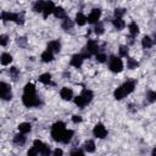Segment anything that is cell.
I'll list each match as a JSON object with an SVG mask.
<instances>
[{
    "instance_id": "cell-30",
    "label": "cell",
    "mask_w": 156,
    "mask_h": 156,
    "mask_svg": "<svg viewBox=\"0 0 156 156\" xmlns=\"http://www.w3.org/2000/svg\"><path fill=\"white\" fill-rule=\"evenodd\" d=\"M72 27H73V22H72L69 18L65 17L63 23H62V28H63L65 30H68V29H72Z\"/></svg>"
},
{
    "instance_id": "cell-8",
    "label": "cell",
    "mask_w": 156,
    "mask_h": 156,
    "mask_svg": "<svg viewBox=\"0 0 156 156\" xmlns=\"http://www.w3.org/2000/svg\"><path fill=\"white\" fill-rule=\"evenodd\" d=\"M100 16H101V10L100 9H94L89 13V16L87 17V21H88V23H96L100 20Z\"/></svg>"
},
{
    "instance_id": "cell-32",
    "label": "cell",
    "mask_w": 156,
    "mask_h": 156,
    "mask_svg": "<svg viewBox=\"0 0 156 156\" xmlns=\"http://www.w3.org/2000/svg\"><path fill=\"white\" fill-rule=\"evenodd\" d=\"M139 66V63L136 62V60H134V58H128V61H127V67L129 68V69H134V68H136Z\"/></svg>"
},
{
    "instance_id": "cell-40",
    "label": "cell",
    "mask_w": 156,
    "mask_h": 156,
    "mask_svg": "<svg viewBox=\"0 0 156 156\" xmlns=\"http://www.w3.org/2000/svg\"><path fill=\"white\" fill-rule=\"evenodd\" d=\"M38 152H39V151H38V150H37V149H35V147L33 146V149H30V150H28V152H27V154H28L29 156H34V155H37Z\"/></svg>"
},
{
    "instance_id": "cell-1",
    "label": "cell",
    "mask_w": 156,
    "mask_h": 156,
    "mask_svg": "<svg viewBox=\"0 0 156 156\" xmlns=\"http://www.w3.org/2000/svg\"><path fill=\"white\" fill-rule=\"evenodd\" d=\"M135 83L134 82H126L124 84H122L119 88H117L113 93V96L116 100H122L124 96H127L128 94H130L134 90Z\"/></svg>"
},
{
    "instance_id": "cell-42",
    "label": "cell",
    "mask_w": 156,
    "mask_h": 156,
    "mask_svg": "<svg viewBox=\"0 0 156 156\" xmlns=\"http://www.w3.org/2000/svg\"><path fill=\"white\" fill-rule=\"evenodd\" d=\"M63 154V151L61 150V149H56L55 151H54V155H56V156H60V155H62Z\"/></svg>"
},
{
    "instance_id": "cell-21",
    "label": "cell",
    "mask_w": 156,
    "mask_h": 156,
    "mask_svg": "<svg viewBox=\"0 0 156 156\" xmlns=\"http://www.w3.org/2000/svg\"><path fill=\"white\" fill-rule=\"evenodd\" d=\"M112 24H113V27H115L117 30H121V29L124 28V21H123L122 18H115L113 22H112Z\"/></svg>"
},
{
    "instance_id": "cell-20",
    "label": "cell",
    "mask_w": 156,
    "mask_h": 156,
    "mask_svg": "<svg viewBox=\"0 0 156 156\" xmlns=\"http://www.w3.org/2000/svg\"><path fill=\"white\" fill-rule=\"evenodd\" d=\"M54 15H55V17H57V18H65V17H66V12H65V10H63L61 6H56V7H55Z\"/></svg>"
},
{
    "instance_id": "cell-17",
    "label": "cell",
    "mask_w": 156,
    "mask_h": 156,
    "mask_svg": "<svg viewBox=\"0 0 156 156\" xmlns=\"http://www.w3.org/2000/svg\"><path fill=\"white\" fill-rule=\"evenodd\" d=\"M23 134H24V133H21V134H16V135H15V138H13V143H15L16 145L22 146V145L26 143V136H24Z\"/></svg>"
},
{
    "instance_id": "cell-26",
    "label": "cell",
    "mask_w": 156,
    "mask_h": 156,
    "mask_svg": "<svg viewBox=\"0 0 156 156\" xmlns=\"http://www.w3.org/2000/svg\"><path fill=\"white\" fill-rule=\"evenodd\" d=\"M39 82H41L43 84H49L51 82V74L50 73H43L39 77Z\"/></svg>"
},
{
    "instance_id": "cell-10",
    "label": "cell",
    "mask_w": 156,
    "mask_h": 156,
    "mask_svg": "<svg viewBox=\"0 0 156 156\" xmlns=\"http://www.w3.org/2000/svg\"><path fill=\"white\" fill-rule=\"evenodd\" d=\"M83 60H84V57H83V55H82V54L73 55V56H72V58H71V65L78 68V67H80V66H82Z\"/></svg>"
},
{
    "instance_id": "cell-3",
    "label": "cell",
    "mask_w": 156,
    "mask_h": 156,
    "mask_svg": "<svg viewBox=\"0 0 156 156\" xmlns=\"http://www.w3.org/2000/svg\"><path fill=\"white\" fill-rule=\"evenodd\" d=\"M22 101H23V105L27 107H33V106L40 105V100L37 98L35 94H23Z\"/></svg>"
},
{
    "instance_id": "cell-22",
    "label": "cell",
    "mask_w": 156,
    "mask_h": 156,
    "mask_svg": "<svg viewBox=\"0 0 156 156\" xmlns=\"http://www.w3.org/2000/svg\"><path fill=\"white\" fill-rule=\"evenodd\" d=\"M11 61H12V56H11L10 54L4 52V54L1 55V65H4V66L10 65V63H11Z\"/></svg>"
},
{
    "instance_id": "cell-2",
    "label": "cell",
    "mask_w": 156,
    "mask_h": 156,
    "mask_svg": "<svg viewBox=\"0 0 156 156\" xmlns=\"http://www.w3.org/2000/svg\"><path fill=\"white\" fill-rule=\"evenodd\" d=\"M65 123L63 122H56L52 128H51V136L55 141H62V138H63V134H65Z\"/></svg>"
},
{
    "instance_id": "cell-14",
    "label": "cell",
    "mask_w": 156,
    "mask_h": 156,
    "mask_svg": "<svg viewBox=\"0 0 156 156\" xmlns=\"http://www.w3.org/2000/svg\"><path fill=\"white\" fill-rule=\"evenodd\" d=\"M41 60L44 62H51L54 60V52H51L50 50H45L43 54H41Z\"/></svg>"
},
{
    "instance_id": "cell-12",
    "label": "cell",
    "mask_w": 156,
    "mask_h": 156,
    "mask_svg": "<svg viewBox=\"0 0 156 156\" xmlns=\"http://www.w3.org/2000/svg\"><path fill=\"white\" fill-rule=\"evenodd\" d=\"M60 95H61V98H62L63 100H71V99L73 98V93H72V90H71L69 88H66V87L61 89Z\"/></svg>"
},
{
    "instance_id": "cell-24",
    "label": "cell",
    "mask_w": 156,
    "mask_h": 156,
    "mask_svg": "<svg viewBox=\"0 0 156 156\" xmlns=\"http://www.w3.org/2000/svg\"><path fill=\"white\" fill-rule=\"evenodd\" d=\"M72 136H73V130H71V129H66V130H65V134H63V138H62V143L67 144L68 141H71Z\"/></svg>"
},
{
    "instance_id": "cell-5",
    "label": "cell",
    "mask_w": 156,
    "mask_h": 156,
    "mask_svg": "<svg viewBox=\"0 0 156 156\" xmlns=\"http://www.w3.org/2000/svg\"><path fill=\"white\" fill-rule=\"evenodd\" d=\"M0 96L4 100H11L12 98V93H11V88L10 85H7L5 82L0 83Z\"/></svg>"
},
{
    "instance_id": "cell-37",
    "label": "cell",
    "mask_w": 156,
    "mask_h": 156,
    "mask_svg": "<svg viewBox=\"0 0 156 156\" xmlns=\"http://www.w3.org/2000/svg\"><path fill=\"white\" fill-rule=\"evenodd\" d=\"M119 55H121V56H127V55H128V48L124 46V45L119 46Z\"/></svg>"
},
{
    "instance_id": "cell-9",
    "label": "cell",
    "mask_w": 156,
    "mask_h": 156,
    "mask_svg": "<svg viewBox=\"0 0 156 156\" xmlns=\"http://www.w3.org/2000/svg\"><path fill=\"white\" fill-rule=\"evenodd\" d=\"M85 50H87L88 52H90L91 55H93V54H98V51H99V44H98L95 40H89L88 44H87Z\"/></svg>"
},
{
    "instance_id": "cell-16",
    "label": "cell",
    "mask_w": 156,
    "mask_h": 156,
    "mask_svg": "<svg viewBox=\"0 0 156 156\" xmlns=\"http://www.w3.org/2000/svg\"><path fill=\"white\" fill-rule=\"evenodd\" d=\"M17 13H11V12H2L1 13V20L2 21H16Z\"/></svg>"
},
{
    "instance_id": "cell-34",
    "label": "cell",
    "mask_w": 156,
    "mask_h": 156,
    "mask_svg": "<svg viewBox=\"0 0 156 156\" xmlns=\"http://www.w3.org/2000/svg\"><path fill=\"white\" fill-rule=\"evenodd\" d=\"M124 13H126V10L124 9H116L115 10V17L116 18H122Z\"/></svg>"
},
{
    "instance_id": "cell-38",
    "label": "cell",
    "mask_w": 156,
    "mask_h": 156,
    "mask_svg": "<svg viewBox=\"0 0 156 156\" xmlns=\"http://www.w3.org/2000/svg\"><path fill=\"white\" fill-rule=\"evenodd\" d=\"M96 61L98 62H105L106 61V55L105 54H96Z\"/></svg>"
},
{
    "instance_id": "cell-23",
    "label": "cell",
    "mask_w": 156,
    "mask_h": 156,
    "mask_svg": "<svg viewBox=\"0 0 156 156\" xmlns=\"http://www.w3.org/2000/svg\"><path fill=\"white\" fill-rule=\"evenodd\" d=\"M74 104H76L78 107H84L88 102L85 101V99H84L82 95H78V96H76V98H74Z\"/></svg>"
},
{
    "instance_id": "cell-35",
    "label": "cell",
    "mask_w": 156,
    "mask_h": 156,
    "mask_svg": "<svg viewBox=\"0 0 156 156\" xmlns=\"http://www.w3.org/2000/svg\"><path fill=\"white\" fill-rule=\"evenodd\" d=\"M146 98L150 102H155L156 101V91H147Z\"/></svg>"
},
{
    "instance_id": "cell-13",
    "label": "cell",
    "mask_w": 156,
    "mask_h": 156,
    "mask_svg": "<svg viewBox=\"0 0 156 156\" xmlns=\"http://www.w3.org/2000/svg\"><path fill=\"white\" fill-rule=\"evenodd\" d=\"M48 50H50L51 52H58L61 50V44L60 41L57 40H54V41H50L48 44Z\"/></svg>"
},
{
    "instance_id": "cell-18",
    "label": "cell",
    "mask_w": 156,
    "mask_h": 156,
    "mask_svg": "<svg viewBox=\"0 0 156 156\" xmlns=\"http://www.w3.org/2000/svg\"><path fill=\"white\" fill-rule=\"evenodd\" d=\"M87 22H88V21H87V17H85L82 12H78V13L76 15V23H77L78 26H84Z\"/></svg>"
},
{
    "instance_id": "cell-28",
    "label": "cell",
    "mask_w": 156,
    "mask_h": 156,
    "mask_svg": "<svg viewBox=\"0 0 156 156\" xmlns=\"http://www.w3.org/2000/svg\"><path fill=\"white\" fill-rule=\"evenodd\" d=\"M84 99H85V101L87 102H90L91 101V99H93V91L91 90H88V89H84L83 91H82V94H80Z\"/></svg>"
},
{
    "instance_id": "cell-25",
    "label": "cell",
    "mask_w": 156,
    "mask_h": 156,
    "mask_svg": "<svg viewBox=\"0 0 156 156\" xmlns=\"http://www.w3.org/2000/svg\"><path fill=\"white\" fill-rule=\"evenodd\" d=\"M84 149H85V151H88V152H94V151H95V143H94L93 140L85 141Z\"/></svg>"
},
{
    "instance_id": "cell-29",
    "label": "cell",
    "mask_w": 156,
    "mask_h": 156,
    "mask_svg": "<svg viewBox=\"0 0 156 156\" xmlns=\"http://www.w3.org/2000/svg\"><path fill=\"white\" fill-rule=\"evenodd\" d=\"M141 45H143V48H145V49L151 48V46H152V39H151L150 37H144L143 40H141Z\"/></svg>"
},
{
    "instance_id": "cell-11",
    "label": "cell",
    "mask_w": 156,
    "mask_h": 156,
    "mask_svg": "<svg viewBox=\"0 0 156 156\" xmlns=\"http://www.w3.org/2000/svg\"><path fill=\"white\" fill-rule=\"evenodd\" d=\"M54 10H55V6L51 1H46L45 2V6H44V10H43V16L44 18H46L50 13H54Z\"/></svg>"
},
{
    "instance_id": "cell-33",
    "label": "cell",
    "mask_w": 156,
    "mask_h": 156,
    "mask_svg": "<svg viewBox=\"0 0 156 156\" xmlns=\"http://www.w3.org/2000/svg\"><path fill=\"white\" fill-rule=\"evenodd\" d=\"M94 32H95V34L101 35V34L104 33V26H102L101 23H98V24L95 26V28H94Z\"/></svg>"
},
{
    "instance_id": "cell-7",
    "label": "cell",
    "mask_w": 156,
    "mask_h": 156,
    "mask_svg": "<svg viewBox=\"0 0 156 156\" xmlns=\"http://www.w3.org/2000/svg\"><path fill=\"white\" fill-rule=\"evenodd\" d=\"M93 134H94L96 138L104 139V138L107 135V130H106V128L104 127V124L98 123V124L94 127V129H93Z\"/></svg>"
},
{
    "instance_id": "cell-27",
    "label": "cell",
    "mask_w": 156,
    "mask_h": 156,
    "mask_svg": "<svg viewBox=\"0 0 156 156\" xmlns=\"http://www.w3.org/2000/svg\"><path fill=\"white\" fill-rule=\"evenodd\" d=\"M23 91H24L23 94H35V87H34V84L27 83L24 85V90Z\"/></svg>"
},
{
    "instance_id": "cell-36",
    "label": "cell",
    "mask_w": 156,
    "mask_h": 156,
    "mask_svg": "<svg viewBox=\"0 0 156 156\" xmlns=\"http://www.w3.org/2000/svg\"><path fill=\"white\" fill-rule=\"evenodd\" d=\"M10 74L13 77V79H16V77L20 74V71L17 69V67H11L10 68Z\"/></svg>"
},
{
    "instance_id": "cell-39",
    "label": "cell",
    "mask_w": 156,
    "mask_h": 156,
    "mask_svg": "<svg viewBox=\"0 0 156 156\" xmlns=\"http://www.w3.org/2000/svg\"><path fill=\"white\" fill-rule=\"evenodd\" d=\"M6 43H7V37H6V35H1V37H0V44H1L2 46H5Z\"/></svg>"
},
{
    "instance_id": "cell-43",
    "label": "cell",
    "mask_w": 156,
    "mask_h": 156,
    "mask_svg": "<svg viewBox=\"0 0 156 156\" xmlns=\"http://www.w3.org/2000/svg\"><path fill=\"white\" fill-rule=\"evenodd\" d=\"M71 155H83V151L82 150H73L71 152Z\"/></svg>"
},
{
    "instance_id": "cell-31",
    "label": "cell",
    "mask_w": 156,
    "mask_h": 156,
    "mask_svg": "<svg viewBox=\"0 0 156 156\" xmlns=\"http://www.w3.org/2000/svg\"><path fill=\"white\" fill-rule=\"evenodd\" d=\"M128 28H129V32H130L132 35H136L139 33V27H138V24L135 22H132Z\"/></svg>"
},
{
    "instance_id": "cell-44",
    "label": "cell",
    "mask_w": 156,
    "mask_h": 156,
    "mask_svg": "<svg viewBox=\"0 0 156 156\" xmlns=\"http://www.w3.org/2000/svg\"><path fill=\"white\" fill-rule=\"evenodd\" d=\"M152 155H156V147L152 150Z\"/></svg>"
},
{
    "instance_id": "cell-41",
    "label": "cell",
    "mask_w": 156,
    "mask_h": 156,
    "mask_svg": "<svg viewBox=\"0 0 156 156\" xmlns=\"http://www.w3.org/2000/svg\"><path fill=\"white\" fill-rule=\"evenodd\" d=\"M72 121H73L74 123H79V122H82V117L76 115V116H73V117H72Z\"/></svg>"
},
{
    "instance_id": "cell-6",
    "label": "cell",
    "mask_w": 156,
    "mask_h": 156,
    "mask_svg": "<svg viewBox=\"0 0 156 156\" xmlns=\"http://www.w3.org/2000/svg\"><path fill=\"white\" fill-rule=\"evenodd\" d=\"M33 145H34V147L39 151V154H41V155H50V147L48 146V145H45L41 140H39V139H37V140H34V143H33Z\"/></svg>"
},
{
    "instance_id": "cell-15",
    "label": "cell",
    "mask_w": 156,
    "mask_h": 156,
    "mask_svg": "<svg viewBox=\"0 0 156 156\" xmlns=\"http://www.w3.org/2000/svg\"><path fill=\"white\" fill-rule=\"evenodd\" d=\"M30 129H32V126H30V123H28V122H23V123H20L18 124V130L21 132V133H29L30 132Z\"/></svg>"
},
{
    "instance_id": "cell-4",
    "label": "cell",
    "mask_w": 156,
    "mask_h": 156,
    "mask_svg": "<svg viewBox=\"0 0 156 156\" xmlns=\"http://www.w3.org/2000/svg\"><path fill=\"white\" fill-rule=\"evenodd\" d=\"M108 67H110V69H111L112 72L118 73V72H121V71L123 69V62H122V60H121L119 57H115V56H112L111 60H110Z\"/></svg>"
},
{
    "instance_id": "cell-19",
    "label": "cell",
    "mask_w": 156,
    "mask_h": 156,
    "mask_svg": "<svg viewBox=\"0 0 156 156\" xmlns=\"http://www.w3.org/2000/svg\"><path fill=\"white\" fill-rule=\"evenodd\" d=\"M45 2H46V1H44V0H38V1L34 4L33 10H34L35 12H43L44 6H45Z\"/></svg>"
}]
</instances>
